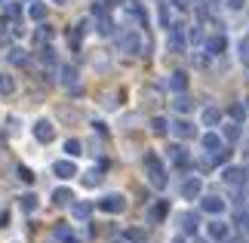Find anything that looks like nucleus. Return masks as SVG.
Listing matches in <instances>:
<instances>
[{"label": "nucleus", "instance_id": "f257e3e1", "mask_svg": "<svg viewBox=\"0 0 249 243\" xmlns=\"http://www.w3.org/2000/svg\"><path fill=\"white\" fill-rule=\"evenodd\" d=\"M145 172H148V182L154 185L157 191L166 188V169H163V163H160L157 154H145Z\"/></svg>", "mask_w": 249, "mask_h": 243}, {"label": "nucleus", "instance_id": "f03ea898", "mask_svg": "<svg viewBox=\"0 0 249 243\" xmlns=\"http://www.w3.org/2000/svg\"><path fill=\"white\" fill-rule=\"evenodd\" d=\"M34 139L43 142V145H50V142L55 139V126H53V120H46V117L37 120V123H34Z\"/></svg>", "mask_w": 249, "mask_h": 243}, {"label": "nucleus", "instance_id": "7ed1b4c3", "mask_svg": "<svg viewBox=\"0 0 249 243\" xmlns=\"http://www.w3.org/2000/svg\"><path fill=\"white\" fill-rule=\"evenodd\" d=\"M99 209L102 212H123L126 209V197L123 194H108V197L99 200Z\"/></svg>", "mask_w": 249, "mask_h": 243}, {"label": "nucleus", "instance_id": "20e7f679", "mask_svg": "<svg viewBox=\"0 0 249 243\" xmlns=\"http://www.w3.org/2000/svg\"><path fill=\"white\" fill-rule=\"evenodd\" d=\"M117 46L123 53H139L142 50V37L136 34V31H123L120 37H117Z\"/></svg>", "mask_w": 249, "mask_h": 243}, {"label": "nucleus", "instance_id": "39448f33", "mask_svg": "<svg viewBox=\"0 0 249 243\" xmlns=\"http://www.w3.org/2000/svg\"><path fill=\"white\" fill-rule=\"evenodd\" d=\"M206 234H209V240H228V234H231V231H228V222H222V219H213L206 225Z\"/></svg>", "mask_w": 249, "mask_h": 243}, {"label": "nucleus", "instance_id": "423d86ee", "mask_svg": "<svg viewBox=\"0 0 249 243\" xmlns=\"http://www.w3.org/2000/svg\"><path fill=\"white\" fill-rule=\"evenodd\" d=\"M53 172H55L62 182H68V179L77 176V167H74V160H55V163H53Z\"/></svg>", "mask_w": 249, "mask_h": 243}, {"label": "nucleus", "instance_id": "0eeeda50", "mask_svg": "<svg viewBox=\"0 0 249 243\" xmlns=\"http://www.w3.org/2000/svg\"><path fill=\"white\" fill-rule=\"evenodd\" d=\"M200 194H203V182H200L197 176H191L185 185H181V197H185V200H197Z\"/></svg>", "mask_w": 249, "mask_h": 243}, {"label": "nucleus", "instance_id": "6e6552de", "mask_svg": "<svg viewBox=\"0 0 249 243\" xmlns=\"http://www.w3.org/2000/svg\"><path fill=\"white\" fill-rule=\"evenodd\" d=\"M200 209L209 212V216H222V212L228 209V203L222 197H203V200H200Z\"/></svg>", "mask_w": 249, "mask_h": 243}, {"label": "nucleus", "instance_id": "1a4fd4ad", "mask_svg": "<svg viewBox=\"0 0 249 243\" xmlns=\"http://www.w3.org/2000/svg\"><path fill=\"white\" fill-rule=\"evenodd\" d=\"M225 50H228V37H225V34L206 37V53H209V56H222Z\"/></svg>", "mask_w": 249, "mask_h": 243}, {"label": "nucleus", "instance_id": "9d476101", "mask_svg": "<svg viewBox=\"0 0 249 243\" xmlns=\"http://www.w3.org/2000/svg\"><path fill=\"white\" fill-rule=\"evenodd\" d=\"M166 86H169L172 93H185V90H188V74H185V71H176V74H169Z\"/></svg>", "mask_w": 249, "mask_h": 243}, {"label": "nucleus", "instance_id": "9b49d317", "mask_svg": "<svg viewBox=\"0 0 249 243\" xmlns=\"http://www.w3.org/2000/svg\"><path fill=\"white\" fill-rule=\"evenodd\" d=\"M172 132H176L178 139H194V135H197L194 123H188V120H176V123H172Z\"/></svg>", "mask_w": 249, "mask_h": 243}, {"label": "nucleus", "instance_id": "f8f14e48", "mask_svg": "<svg viewBox=\"0 0 249 243\" xmlns=\"http://www.w3.org/2000/svg\"><path fill=\"white\" fill-rule=\"evenodd\" d=\"M169 160L176 163V167H188V160H191V154L181 148V145H172L169 148Z\"/></svg>", "mask_w": 249, "mask_h": 243}, {"label": "nucleus", "instance_id": "ddd939ff", "mask_svg": "<svg viewBox=\"0 0 249 243\" xmlns=\"http://www.w3.org/2000/svg\"><path fill=\"white\" fill-rule=\"evenodd\" d=\"M222 179H225L228 185H243V179H246V169H240V167H228V169L222 172Z\"/></svg>", "mask_w": 249, "mask_h": 243}, {"label": "nucleus", "instance_id": "4468645a", "mask_svg": "<svg viewBox=\"0 0 249 243\" xmlns=\"http://www.w3.org/2000/svg\"><path fill=\"white\" fill-rule=\"evenodd\" d=\"M200 142H203V148H206L209 154L222 151V135H218V132H203V139H200Z\"/></svg>", "mask_w": 249, "mask_h": 243}, {"label": "nucleus", "instance_id": "2eb2a0df", "mask_svg": "<svg viewBox=\"0 0 249 243\" xmlns=\"http://www.w3.org/2000/svg\"><path fill=\"white\" fill-rule=\"evenodd\" d=\"M53 203H55V206H71V203H74V194L68 188H55L53 191Z\"/></svg>", "mask_w": 249, "mask_h": 243}, {"label": "nucleus", "instance_id": "dca6fc26", "mask_svg": "<svg viewBox=\"0 0 249 243\" xmlns=\"http://www.w3.org/2000/svg\"><path fill=\"white\" fill-rule=\"evenodd\" d=\"M178 225H181V234H194L197 231V216L194 212H185V216H178Z\"/></svg>", "mask_w": 249, "mask_h": 243}, {"label": "nucleus", "instance_id": "f3484780", "mask_svg": "<svg viewBox=\"0 0 249 243\" xmlns=\"http://www.w3.org/2000/svg\"><path fill=\"white\" fill-rule=\"evenodd\" d=\"M6 59H9V65H18V68H22V65H28V53L22 50V46H13V50L6 53Z\"/></svg>", "mask_w": 249, "mask_h": 243}, {"label": "nucleus", "instance_id": "a211bd4d", "mask_svg": "<svg viewBox=\"0 0 249 243\" xmlns=\"http://www.w3.org/2000/svg\"><path fill=\"white\" fill-rule=\"evenodd\" d=\"M166 209H169V200H160V203H154V206L148 209V222H160L166 216Z\"/></svg>", "mask_w": 249, "mask_h": 243}, {"label": "nucleus", "instance_id": "6ab92c4d", "mask_svg": "<svg viewBox=\"0 0 249 243\" xmlns=\"http://www.w3.org/2000/svg\"><path fill=\"white\" fill-rule=\"evenodd\" d=\"M200 120H203V126H215L218 120H222V111L209 105V108H203V114H200Z\"/></svg>", "mask_w": 249, "mask_h": 243}, {"label": "nucleus", "instance_id": "aec40b11", "mask_svg": "<svg viewBox=\"0 0 249 243\" xmlns=\"http://www.w3.org/2000/svg\"><path fill=\"white\" fill-rule=\"evenodd\" d=\"M71 212H74V219H80V222H86L89 219V212H92V203H71Z\"/></svg>", "mask_w": 249, "mask_h": 243}, {"label": "nucleus", "instance_id": "412c9836", "mask_svg": "<svg viewBox=\"0 0 249 243\" xmlns=\"http://www.w3.org/2000/svg\"><path fill=\"white\" fill-rule=\"evenodd\" d=\"M28 19H31V22H43V19H46V6L37 3V0H31V6H28Z\"/></svg>", "mask_w": 249, "mask_h": 243}, {"label": "nucleus", "instance_id": "4be33fe9", "mask_svg": "<svg viewBox=\"0 0 249 243\" xmlns=\"http://www.w3.org/2000/svg\"><path fill=\"white\" fill-rule=\"evenodd\" d=\"M59 74H62V83H65V86H74V83H77V68L62 65V68H59Z\"/></svg>", "mask_w": 249, "mask_h": 243}, {"label": "nucleus", "instance_id": "5701e85b", "mask_svg": "<svg viewBox=\"0 0 249 243\" xmlns=\"http://www.w3.org/2000/svg\"><path fill=\"white\" fill-rule=\"evenodd\" d=\"M172 108H176L178 114H188L191 108H194V102H191L188 95H181V93H178V95H176V102H172Z\"/></svg>", "mask_w": 249, "mask_h": 243}, {"label": "nucleus", "instance_id": "b1692460", "mask_svg": "<svg viewBox=\"0 0 249 243\" xmlns=\"http://www.w3.org/2000/svg\"><path fill=\"white\" fill-rule=\"evenodd\" d=\"M16 93V80L9 74H0V95H13Z\"/></svg>", "mask_w": 249, "mask_h": 243}, {"label": "nucleus", "instance_id": "393cba45", "mask_svg": "<svg viewBox=\"0 0 249 243\" xmlns=\"http://www.w3.org/2000/svg\"><path fill=\"white\" fill-rule=\"evenodd\" d=\"M18 206H22L25 212H34L37 206H40V200H37V194H25V197H22V203H18Z\"/></svg>", "mask_w": 249, "mask_h": 243}, {"label": "nucleus", "instance_id": "a878e982", "mask_svg": "<svg viewBox=\"0 0 249 243\" xmlns=\"http://www.w3.org/2000/svg\"><path fill=\"white\" fill-rule=\"evenodd\" d=\"M225 139L228 142H237V139H240V123H225Z\"/></svg>", "mask_w": 249, "mask_h": 243}, {"label": "nucleus", "instance_id": "bb28decb", "mask_svg": "<svg viewBox=\"0 0 249 243\" xmlns=\"http://www.w3.org/2000/svg\"><path fill=\"white\" fill-rule=\"evenodd\" d=\"M65 154H68V157H77V154H83V145L77 139H68L65 142Z\"/></svg>", "mask_w": 249, "mask_h": 243}, {"label": "nucleus", "instance_id": "cd10ccee", "mask_svg": "<svg viewBox=\"0 0 249 243\" xmlns=\"http://www.w3.org/2000/svg\"><path fill=\"white\" fill-rule=\"evenodd\" d=\"M123 6H126V13H129V16H136V19H145V9H142V3H139V0H126Z\"/></svg>", "mask_w": 249, "mask_h": 243}, {"label": "nucleus", "instance_id": "c85d7f7f", "mask_svg": "<svg viewBox=\"0 0 249 243\" xmlns=\"http://www.w3.org/2000/svg\"><path fill=\"white\" fill-rule=\"evenodd\" d=\"M55 237H59V240H65V243H77V240H74V234H71V228H68V225H59V228H55Z\"/></svg>", "mask_w": 249, "mask_h": 243}, {"label": "nucleus", "instance_id": "c756f323", "mask_svg": "<svg viewBox=\"0 0 249 243\" xmlns=\"http://www.w3.org/2000/svg\"><path fill=\"white\" fill-rule=\"evenodd\" d=\"M102 182V172H83V185H86V188H95V185H99Z\"/></svg>", "mask_w": 249, "mask_h": 243}, {"label": "nucleus", "instance_id": "7c9ffc66", "mask_svg": "<svg viewBox=\"0 0 249 243\" xmlns=\"http://www.w3.org/2000/svg\"><path fill=\"white\" fill-rule=\"evenodd\" d=\"M126 240H129V243H145L148 237H145V231H139V228H129V231H126Z\"/></svg>", "mask_w": 249, "mask_h": 243}, {"label": "nucleus", "instance_id": "2f4dec72", "mask_svg": "<svg viewBox=\"0 0 249 243\" xmlns=\"http://www.w3.org/2000/svg\"><path fill=\"white\" fill-rule=\"evenodd\" d=\"M231 117L240 123V120H246V105H231Z\"/></svg>", "mask_w": 249, "mask_h": 243}, {"label": "nucleus", "instance_id": "473e14b6", "mask_svg": "<svg viewBox=\"0 0 249 243\" xmlns=\"http://www.w3.org/2000/svg\"><path fill=\"white\" fill-rule=\"evenodd\" d=\"M151 130H154L157 135H163L169 126H166V120H163V117H154V120H151Z\"/></svg>", "mask_w": 249, "mask_h": 243}, {"label": "nucleus", "instance_id": "72a5a7b5", "mask_svg": "<svg viewBox=\"0 0 249 243\" xmlns=\"http://www.w3.org/2000/svg\"><path fill=\"white\" fill-rule=\"evenodd\" d=\"M50 37H53V28H50V25H43L40 31L34 34V40H37V43H43V40H50Z\"/></svg>", "mask_w": 249, "mask_h": 243}, {"label": "nucleus", "instance_id": "f704fd0d", "mask_svg": "<svg viewBox=\"0 0 249 243\" xmlns=\"http://www.w3.org/2000/svg\"><path fill=\"white\" fill-rule=\"evenodd\" d=\"M3 13H6V19H18V16H22V6H18V3H6Z\"/></svg>", "mask_w": 249, "mask_h": 243}, {"label": "nucleus", "instance_id": "c9c22d12", "mask_svg": "<svg viewBox=\"0 0 249 243\" xmlns=\"http://www.w3.org/2000/svg\"><path fill=\"white\" fill-rule=\"evenodd\" d=\"M99 34H102V37L114 34V25H111V19H102V22H99Z\"/></svg>", "mask_w": 249, "mask_h": 243}, {"label": "nucleus", "instance_id": "e433bc0d", "mask_svg": "<svg viewBox=\"0 0 249 243\" xmlns=\"http://www.w3.org/2000/svg\"><path fill=\"white\" fill-rule=\"evenodd\" d=\"M18 179H22V182H28V185H31V182H34V172H31V169H28V167H18Z\"/></svg>", "mask_w": 249, "mask_h": 243}, {"label": "nucleus", "instance_id": "4c0bfd02", "mask_svg": "<svg viewBox=\"0 0 249 243\" xmlns=\"http://www.w3.org/2000/svg\"><path fill=\"white\" fill-rule=\"evenodd\" d=\"M160 25H163V28H169V25H172V13H169L166 6L160 9Z\"/></svg>", "mask_w": 249, "mask_h": 243}, {"label": "nucleus", "instance_id": "58836bf2", "mask_svg": "<svg viewBox=\"0 0 249 243\" xmlns=\"http://www.w3.org/2000/svg\"><path fill=\"white\" fill-rule=\"evenodd\" d=\"M40 62L53 68V65H55V56H53V50H43V53H40Z\"/></svg>", "mask_w": 249, "mask_h": 243}, {"label": "nucleus", "instance_id": "ea45409f", "mask_svg": "<svg viewBox=\"0 0 249 243\" xmlns=\"http://www.w3.org/2000/svg\"><path fill=\"white\" fill-rule=\"evenodd\" d=\"M188 37H191V43H200V40H203V31H200V28L194 25V28H191V34H188Z\"/></svg>", "mask_w": 249, "mask_h": 243}, {"label": "nucleus", "instance_id": "a19ab883", "mask_svg": "<svg viewBox=\"0 0 249 243\" xmlns=\"http://www.w3.org/2000/svg\"><path fill=\"white\" fill-rule=\"evenodd\" d=\"M6 222H9V212H0V228H6Z\"/></svg>", "mask_w": 249, "mask_h": 243}, {"label": "nucleus", "instance_id": "79ce46f5", "mask_svg": "<svg viewBox=\"0 0 249 243\" xmlns=\"http://www.w3.org/2000/svg\"><path fill=\"white\" fill-rule=\"evenodd\" d=\"M228 6H234V9H237V6H243V3H240V0H228Z\"/></svg>", "mask_w": 249, "mask_h": 243}, {"label": "nucleus", "instance_id": "37998d69", "mask_svg": "<svg viewBox=\"0 0 249 243\" xmlns=\"http://www.w3.org/2000/svg\"><path fill=\"white\" fill-rule=\"evenodd\" d=\"M172 243H185V237H181V234H178V237H176V240H172Z\"/></svg>", "mask_w": 249, "mask_h": 243}, {"label": "nucleus", "instance_id": "c03bdc74", "mask_svg": "<svg viewBox=\"0 0 249 243\" xmlns=\"http://www.w3.org/2000/svg\"><path fill=\"white\" fill-rule=\"evenodd\" d=\"M53 3H65V0H53Z\"/></svg>", "mask_w": 249, "mask_h": 243}, {"label": "nucleus", "instance_id": "a18cd8bd", "mask_svg": "<svg viewBox=\"0 0 249 243\" xmlns=\"http://www.w3.org/2000/svg\"><path fill=\"white\" fill-rule=\"evenodd\" d=\"M197 243H209V240H197Z\"/></svg>", "mask_w": 249, "mask_h": 243}, {"label": "nucleus", "instance_id": "49530a36", "mask_svg": "<svg viewBox=\"0 0 249 243\" xmlns=\"http://www.w3.org/2000/svg\"><path fill=\"white\" fill-rule=\"evenodd\" d=\"M0 160H3V151H0Z\"/></svg>", "mask_w": 249, "mask_h": 243}, {"label": "nucleus", "instance_id": "de8ad7c7", "mask_svg": "<svg viewBox=\"0 0 249 243\" xmlns=\"http://www.w3.org/2000/svg\"><path fill=\"white\" fill-rule=\"evenodd\" d=\"M213 3H218V0H213Z\"/></svg>", "mask_w": 249, "mask_h": 243}]
</instances>
